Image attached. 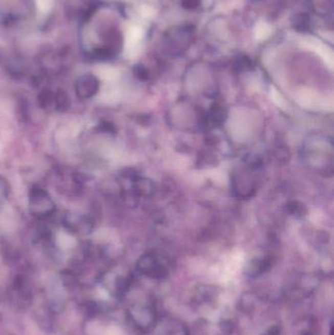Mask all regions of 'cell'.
<instances>
[{"label": "cell", "mask_w": 334, "mask_h": 335, "mask_svg": "<svg viewBox=\"0 0 334 335\" xmlns=\"http://www.w3.org/2000/svg\"><path fill=\"white\" fill-rule=\"evenodd\" d=\"M63 226L73 235H87L92 232L93 223L88 216L80 213L69 212L63 217Z\"/></svg>", "instance_id": "cell-5"}, {"label": "cell", "mask_w": 334, "mask_h": 335, "mask_svg": "<svg viewBox=\"0 0 334 335\" xmlns=\"http://www.w3.org/2000/svg\"><path fill=\"white\" fill-rule=\"evenodd\" d=\"M99 90V80L92 75H86L78 78L76 92L78 98L87 100L93 97Z\"/></svg>", "instance_id": "cell-6"}, {"label": "cell", "mask_w": 334, "mask_h": 335, "mask_svg": "<svg viewBox=\"0 0 334 335\" xmlns=\"http://www.w3.org/2000/svg\"><path fill=\"white\" fill-rule=\"evenodd\" d=\"M10 193V187L7 180L0 177V205L7 200Z\"/></svg>", "instance_id": "cell-13"}, {"label": "cell", "mask_w": 334, "mask_h": 335, "mask_svg": "<svg viewBox=\"0 0 334 335\" xmlns=\"http://www.w3.org/2000/svg\"><path fill=\"white\" fill-rule=\"evenodd\" d=\"M70 105H71V101L66 92L64 91L55 92L56 112H60V113L66 112L70 108Z\"/></svg>", "instance_id": "cell-11"}, {"label": "cell", "mask_w": 334, "mask_h": 335, "mask_svg": "<svg viewBox=\"0 0 334 335\" xmlns=\"http://www.w3.org/2000/svg\"><path fill=\"white\" fill-rule=\"evenodd\" d=\"M269 267H270V261L268 259L256 260L250 265L249 273H250L251 276L257 277V276L262 275L265 271H267Z\"/></svg>", "instance_id": "cell-10"}, {"label": "cell", "mask_w": 334, "mask_h": 335, "mask_svg": "<svg viewBox=\"0 0 334 335\" xmlns=\"http://www.w3.org/2000/svg\"><path fill=\"white\" fill-rule=\"evenodd\" d=\"M332 142L325 136L312 135L304 145L303 155L309 165L323 176H332L333 173Z\"/></svg>", "instance_id": "cell-1"}, {"label": "cell", "mask_w": 334, "mask_h": 335, "mask_svg": "<svg viewBox=\"0 0 334 335\" xmlns=\"http://www.w3.org/2000/svg\"><path fill=\"white\" fill-rule=\"evenodd\" d=\"M98 311H99V308L95 302H88L85 305V313H87L88 316L93 317L98 313Z\"/></svg>", "instance_id": "cell-14"}, {"label": "cell", "mask_w": 334, "mask_h": 335, "mask_svg": "<svg viewBox=\"0 0 334 335\" xmlns=\"http://www.w3.org/2000/svg\"><path fill=\"white\" fill-rule=\"evenodd\" d=\"M226 118V109L223 103L216 102L208 112L206 116V123L211 124L213 127H219L223 124Z\"/></svg>", "instance_id": "cell-8"}, {"label": "cell", "mask_w": 334, "mask_h": 335, "mask_svg": "<svg viewBox=\"0 0 334 335\" xmlns=\"http://www.w3.org/2000/svg\"><path fill=\"white\" fill-rule=\"evenodd\" d=\"M136 268L139 273L153 279H166L170 271L167 259L153 252L139 258Z\"/></svg>", "instance_id": "cell-3"}, {"label": "cell", "mask_w": 334, "mask_h": 335, "mask_svg": "<svg viewBox=\"0 0 334 335\" xmlns=\"http://www.w3.org/2000/svg\"><path fill=\"white\" fill-rule=\"evenodd\" d=\"M266 335H279V326L270 327V329L267 331Z\"/></svg>", "instance_id": "cell-15"}, {"label": "cell", "mask_w": 334, "mask_h": 335, "mask_svg": "<svg viewBox=\"0 0 334 335\" xmlns=\"http://www.w3.org/2000/svg\"><path fill=\"white\" fill-rule=\"evenodd\" d=\"M287 209L290 214H292L296 217H303L307 213V208L300 202H290L289 204L287 205Z\"/></svg>", "instance_id": "cell-12"}, {"label": "cell", "mask_w": 334, "mask_h": 335, "mask_svg": "<svg viewBox=\"0 0 334 335\" xmlns=\"http://www.w3.org/2000/svg\"><path fill=\"white\" fill-rule=\"evenodd\" d=\"M134 320L139 327L148 329L154 325L155 313L152 308L141 307L134 311Z\"/></svg>", "instance_id": "cell-7"}, {"label": "cell", "mask_w": 334, "mask_h": 335, "mask_svg": "<svg viewBox=\"0 0 334 335\" xmlns=\"http://www.w3.org/2000/svg\"><path fill=\"white\" fill-rule=\"evenodd\" d=\"M38 104L46 112H56L55 92L44 90L38 95Z\"/></svg>", "instance_id": "cell-9"}, {"label": "cell", "mask_w": 334, "mask_h": 335, "mask_svg": "<svg viewBox=\"0 0 334 335\" xmlns=\"http://www.w3.org/2000/svg\"><path fill=\"white\" fill-rule=\"evenodd\" d=\"M232 190L234 195L241 199H248L256 191V182L248 170L241 168L232 175Z\"/></svg>", "instance_id": "cell-4"}, {"label": "cell", "mask_w": 334, "mask_h": 335, "mask_svg": "<svg viewBox=\"0 0 334 335\" xmlns=\"http://www.w3.org/2000/svg\"><path fill=\"white\" fill-rule=\"evenodd\" d=\"M29 210L35 219L45 220L55 213L56 205L46 190L35 186L29 193Z\"/></svg>", "instance_id": "cell-2"}]
</instances>
